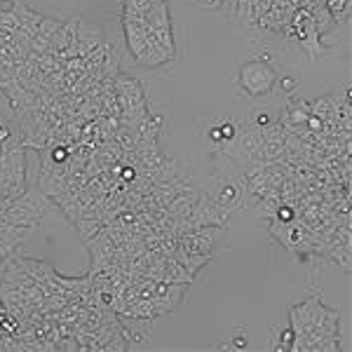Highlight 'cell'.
Listing matches in <instances>:
<instances>
[{
    "label": "cell",
    "mask_w": 352,
    "mask_h": 352,
    "mask_svg": "<svg viewBox=\"0 0 352 352\" xmlns=\"http://www.w3.org/2000/svg\"><path fill=\"white\" fill-rule=\"evenodd\" d=\"M277 85V71L268 59H249L237 68V87L244 96H268Z\"/></svg>",
    "instance_id": "6da1fadb"
},
{
    "label": "cell",
    "mask_w": 352,
    "mask_h": 352,
    "mask_svg": "<svg viewBox=\"0 0 352 352\" xmlns=\"http://www.w3.org/2000/svg\"><path fill=\"white\" fill-rule=\"evenodd\" d=\"M47 202H50V197H45L38 188H26L19 197H14V200L8 204V209H5L0 217L8 221V223L31 230L33 226L41 223Z\"/></svg>",
    "instance_id": "7a4b0ae2"
},
{
    "label": "cell",
    "mask_w": 352,
    "mask_h": 352,
    "mask_svg": "<svg viewBox=\"0 0 352 352\" xmlns=\"http://www.w3.org/2000/svg\"><path fill=\"white\" fill-rule=\"evenodd\" d=\"M190 285H181V282H157L148 280L146 285H141V296L151 298L153 303V315L157 317H167L179 308L186 300V292Z\"/></svg>",
    "instance_id": "3957f363"
},
{
    "label": "cell",
    "mask_w": 352,
    "mask_h": 352,
    "mask_svg": "<svg viewBox=\"0 0 352 352\" xmlns=\"http://www.w3.org/2000/svg\"><path fill=\"white\" fill-rule=\"evenodd\" d=\"M308 118H310V101L303 99V96H292V101L285 106V111H282V116H280V124L287 129V132L296 134L300 141H308V144L320 146L317 136H312L310 129L305 127Z\"/></svg>",
    "instance_id": "277c9868"
},
{
    "label": "cell",
    "mask_w": 352,
    "mask_h": 352,
    "mask_svg": "<svg viewBox=\"0 0 352 352\" xmlns=\"http://www.w3.org/2000/svg\"><path fill=\"white\" fill-rule=\"evenodd\" d=\"M120 320V331L127 340L129 350H146L153 343V320L148 317H132V315H118Z\"/></svg>",
    "instance_id": "5b68a950"
},
{
    "label": "cell",
    "mask_w": 352,
    "mask_h": 352,
    "mask_svg": "<svg viewBox=\"0 0 352 352\" xmlns=\"http://www.w3.org/2000/svg\"><path fill=\"white\" fill-rule=\"evenodd\" d=\"M104 41V31L99 26L92 24V21L78 19V31H76V45L68 47L64 54V59H71V56H87L89 52H94L96 47H101Z\"/></svg>",
    "instance_id": "8992f818"
},
{
    "label": "cell",
    "mask_w": 352,
    "mask_h": 352,
    "mask_svg": "<svg viewBox=\"0 0 352 352\" xmlns=\"http://www.w3.org/2000/svg\"><path fill=\"white\" fill-rule=\"evenodd\" d=\"M209 197L219 204L223 212L232 214L237 207L244 204V184L242 179H217L214 181V188L209 190Z\"/></svg>",
    "instance_id": "52a82bcc"
},
{
    "label": "cell",
    "mask_w": 352,
    "mask_h": 352,
    "mask_svg": "<svg viewBox=\"0 0 352 352\" xmlns=\"http://www.w3.org/2000/svg\"><path fill=\"white\" fill-rule=\"evenodd\" d=\"M226 235V226H202V228L188 232V235H181L179 244L188 249H195L200 254H207V256L214 258V247L221 237Z\"/></svg>",
    "instance_id": "ba28073f"
},
{
    "label": "cell",
    "mask_w": 352,
    "mask_h": 352,
    "mask_svg": "<svg viewBox=\"0 0 352 352\" xmlns=\"http://www.w3.org/2000/svg\"><path fill=\"white\" fill-rule=\"evenodd\" d=\"M116 101L122 113V111L132 109V106L148 104V96L144 92V85L136 80V78L120 73V76L116 78Z\"/></svg>",
    "instance_id": "9c48e42d"
},
{
    "label": "cell",
    "mask_w": 352,
    "mask_h": 352,
    "mask_svg": "<svg viewBox=\"0 0 352 352\" xmlns=\"http://www.w3.org/2000/svg\"><path fill=\"white\" fill-rule=\"evenodd\" d=\"M312 320H315V340L317 338H340V312L336 308H327V305L320 300V296L315 298Z\"/></svg>",
    "instance_id": "30bf717a"
},
{
    "label": "cell",
    "mask_w": 352,
    "mask_h": 352,
    "mask_svg": "<svg viewBox=\"0 0 352 352\" xmlns=\"http://www.w3.org/2000/svg\"><path fill=\"white\" fill-rule=\"evenodd\" d=\"M174 59V54H169L167 50L160 47L155 41L151 38V31H148V45H146V50L141 52L139 56L134 59V64L144 66V68H160L164 64H169V61Z\"/></svg>",
    "instance_id": "8fae6325"
},
{
    "label": "cell",
    "mask_w": 352,
    "mask_h": 352,
    "mask_svg": "<svg viewBox=\"0 0 352 352\" xmlns=\"http://www.w3.org/2000/svg\"><path fill=\"white\" fill-rule=\"evenodd\" d=\"M197 197H200V192H197L195 188L181 192V195H176L174 200H172V204L167 207V214L174 221H186L192 214V209H195Z\"/></svg>",
    "instance_id": "7c38bea8"
},
{
    "label": "cell",
    "mask_w": 352,
    "mask_h": 352,
    "mask_svg": "<svg viewBox=\"0 0 352 352\" xmlns=\"http://www.w3.org/2000/svg\"><path fill=\"white\" fill-rule=\"evenodd\" d=\"M174 258L179 261L181 265H184L186 270L190 272L192 277L200 272L204 265L212 261V256H207V254H200V252H195V249H188V247H184V244H179L176 247V252H174Z\"/></svg>",
    "instance_id": "4fadbf2b"
},
{
    "label": "cell",
    "mask_w": 352,
    "mask_h": 352,
    "mask_svg": "<svg viewBox=\"0 0 352 352\" xmlns=\"http://www.w3.org/2000/svg\"><path fill=\"white\" fill-rule=\"evenodd\" d=\"M144 21L148 31H160V28H172V16H169L167 0H157L144 12Z\"/></svg>",
    "instance_id": "5bb4252c"
},
{
    "label": "cell",
    "mask_w": 352,
    "mask_h": 352,
    "mask_svg": "<svg viewBox=\"0 0 352 352\" xmlns=\"http://www.w3.org/2000/svg\"><path fill=\"white\" fill-rule=\"evenodd\" d=\"M136 132H139L141 141H160V136L164 132V118L160 113H148L139 124H136Z\"/></svg>",
    "instance_id": "9a60e30c"
},
{
    "label": "cell",
    "mask_w": 352,
    "mask_h": 352,
    "mask_svg": "<svg viewBox=\"0 0 352 352\" xmlns=\"http://www.w3.org/2000/svg\"><path fill=\"white\" fill-rule=\"evenodd\" d=\"M12 10H14V14H16V24H19L16 28L26 31L28 36H36V33H38V24H41L43 14H38L36 10L26 8L21 0H16V3L12 5Z\"/></svg>",
    "instance_id": "2e32d148"
},
{
    "label": "cell",
    "mask_w": 352,
    "mask_h": 352,
    "mask_svg": "<svg viewBox=\"0 0 352 352\" xmlns=\"http://www.w3.org/2000/svg\"><path fill=\"white\" fill-rule=\"evenodd\" d=\"M310 116H317L322 122H336V99L333 94L310 101Z\"/></svg>",
    "instance_id": "e0dca14e"
},
{
    "label": "cell",
    "mask_w": 352,
    "mask_h": 352,
    "mask_svg": "<svg viewBox=\"0 0 352 352\" xmlns=\"http://www.w3.org/2000/svg\"><path fill=\"white\" fill-rule=\"evenodd\" d=\"M73 226H76L78 235H80V240H82L85 244H87V242L96 235V232L104 228V223H101L99 219H78Z\"/></svg>",
    "instance_id": "ac0fdd59"
},
{
    "label": "cell",
    "mask_w": 352,
    "mask_h": 352,
    "mask_svg": "<svg viewBox=\"0 0 352 352\" xmlns=\"http://www.w3.org/2000/svg\"><path fill=\"white\" fill-rule=\"evenodd\" d=\"M324 8L329 10V14H331V19L340 24V21H345V16L350 14V0H324Z\"/></svg>",
    "instance_id": "d6986e66"
},
{
    "label": "cell",
    "mask_w": 352,
    "mask_h": 352,
    "mask_svg": "<svg viewBox=\"0 0 352 352\" xmlns=\"http://www.w3.org/2000/svg\"><path fill=\"white\" fill-rule=\"evenodd\" d=\"M151 38L155 41L160 47L167 50L169 54L176 56V45H174V33L172 28H160V31H151Z\"/></svg>",
    "instance_id": "ffe728a7"
},
{
    "label": "cell",
    "mask_w": 352,
    "mask_h": 352,
    "mask_svg": "<svg viewBox=\"0 0 352 352\" xmlns=\"http://www.w3.org/2000/svg\"><path fill=\"white\" fill-rule=\"evenodd\" d=\"M64 24V19H54V16H43L41 24H38V38H45V41H50V38L54 36L56 31H59V26Z\"/></svg>",
    "instance_id": "44dd1931"
},
{
    "label": "cell",
    "mask_w": 352,
    "mask_h": 352,
    "mask_svg": "<svg viewBox=\"0 0 352 352\" xmlns=\"http://www.w3.org/2000/svg\"><path fill=\"white\" fill-rule=\"evenodd\" d=\"M292 343H294V329L287 327L277 333V343H275V352H292Z\"/></svg>",
    "instance_id": "7402d4cb"
},
{
    "label": "cell",
    "mask_w": 352,
    "mask_h": 352,
    "mask_svg": "<svg viewBox=\"0 0 352 352\" xmlns=\"http://www.w3.org/2000/svg\"><path fill=\"white\" fill-rule=\"evenodd\" d=\"M153 3H157V0H122V10H129V12L144 14Z\"/></svg>",
    "instance_id": "603a6c76"
},
{
    "label": "cell",
    "mask_w": 352,
    "mask_h": 352,
    "mask_svg": "<svg viewBox=\"0 0 352 352\" xmlns=\"http://www.w3.org/2000/svg\"><path fill=\"white\" fill-rule=\"evenodd\" d=\"M277 85H280V89L285 94H294L298 89V80H296V78H289V76L277 78Z\"/></svg>",
    "instance_id": "cb8c5ba5"
},
{
    "label": "cell",
    "mask_w": 352,
    "mask_h": 352,
    "mask_svg": "<svg viewBox=\"0 0 352 352\" xmlns=\"http://www.w3.org/2000/svg\"><path fill=\"white\" fill-rule=\"evenodd\" d=\"M272 122H275V120L270 118V113H265V111H256V113H254L252 124H254L256 129H265V127H268V124H272Z\"/></svg>",
    "instance_id": "d4e9b609"
},
{
    "label": "cell",
    "mask_w": 352,
    "mask_h": 352,
    "mask_svg": "<svg viewBox=\"0 0 352 352\" xmlns=\"http://www.w3.org/2000/svg\"><path fill=\"white\" fill-rule=\"evenodd\" d=\"M232 348H237V350L247 348V333H235V338H232Z\"/></svg>",
    "instance_id": "484cf974"
},
{
    "label": "cell",
    "mask_w": 352,
    "mask_h": 352,
    "mask_svg": "<svg viewBox=\"0 0 352 352\" xmlns=\"http://www.w3.org/2000/svg\"><path fill=\"white\" fill-rule=\"evenodd\" d=\"M16 0H0V5H3V8H10V5H14Z\"/></svg>",
    "instance_id": "4316f807"
}]
</instances>
